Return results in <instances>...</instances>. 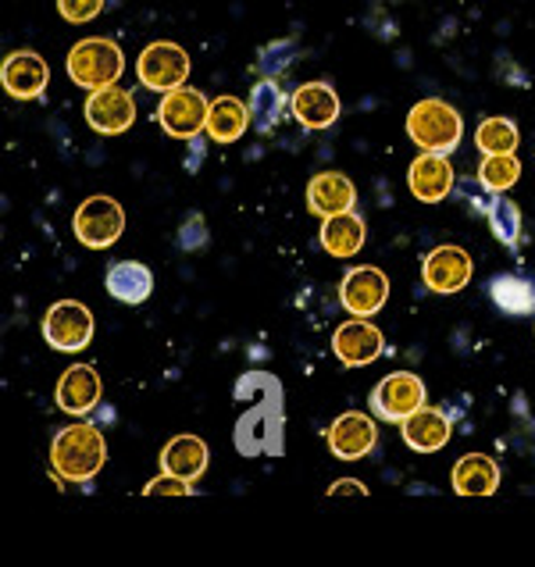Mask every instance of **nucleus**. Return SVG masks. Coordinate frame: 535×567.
<instances>
[{"label": "nucleus", "mask_w": 535, "mask_h": 567, "mask_svg": "<svg viewBox=\"0 0 535 567\" xmlns=\"http://www.w3.org/2000/svg\"><path fill=\"white\" fill-rule=\"evenodd\" d=\"M104 461H107V443L101 429L93 425H69L51 443L54 475L64 482H90L104 467Z\"/></svg>", "instance_id": "1"}, {"label": "nucleus", "mask_w": 535, "mask_h": 567, "mask_svg": "<svg viewBox=\"0 0 535 567\" xmlns=\"http://www.w3.org/2000/svg\"><path fill=\"white\" fill-rule=\"evenodd\" d=\"M408 136L429 154H450L457 151V143L464 136V118L453 104L440 101V96H429V101H418L411 107Z\"/></svg>", "instance_id": "2"}, {"label": "nucleus", "mask_w": 535, "mask_h": 567, "mask_svg": "<svg viewBox=\"0 0 535 567\" xmlns=\"http://www.w3.org/2000/svg\"><path fill=\"white\" fill-rule=\"evenodd\" d=\"M122 72H125V54L115 40L90 37V40H79L69 51V79L90 93L115 86Z\"/></svg>", "instance_id": "3"}, {"label": "nucleus", "mask_w": 535, "mask_h": 567, "mask_svg": "<svg viewBox=\"0 0 535 567\" xmlns=\"http://www.w3.org/2000/svg\"><path fill=\"white\" fill-rule=\"evenodd\" d=\"M93 315L86 303L79 300H58L51 311L43 315V339L51 350L61 353H79L93 343Z\"/></svg>", "instance_id": "4"}, {"label": "nucleus", "mask_w": 535, "mask_h": 567, "mask_svg": "<svg viewBox=\"0 0 535 567\" xmlns=\"http://www.w3.org/2000/svg\"><path fill=\"white\" fill-rule=\"evenodd\" d=\"M75 239L90 250H107L111 243H119L125 233V210L119 200L111 197H90L79 204L75 218H72Z\"/></svg>", "instance_id": "5"}, {"label": "nucleus", "mask_w": 535, "mask_h": 567, "mask_svg": "<svg viewBox=\"0 0 535 567\" xmlns=\"http://www.w3.org/2000/svg\"><path fill=\"white\" fill-rule=\"evenodd\" d=\"M136 75L147 90L172 93L178 86H186L189 79V54L178 43L157 40L151 47H143V54L136 61Z\"/></svg>", "instance_id": "6"}, {"label": "nucleus", "mask_w": 535, "mask_h": 567, "mask_svg": "<svg viewBox=\"0 0 535 567\" xmlns=\"http://www.w3.org/2000/svg\"><path fill=\"white\" fill-rule=\"evenodd\" d=\"M371 411L382 421H400L411 417L418 408H425V382H421L414 371H393L385 375L375 389H371Z\"/></svg>", "instance_id": "7"}, {"label": "nucleus", "mask_w": 535, "mask_h": 567, "mask_svg": "<svg viewBox=\"0 0 535 567\" xmlns=\"http://www.w3.org/2000/svg\"><path fill=\"white\" fill-rule=\"evenodd\" d=\"M207 111H210V101H204L200 90L178 86V90L165 93V101L157 107V122L168 136L193 140L207 125Z\"/></svg>", "instance_id": "8"}, {"label": "nucleus", "mask_w": 535, "mask_h": 567, "mask_svg": "<svg viewBox=\"0 0 535 567\" xmlns=\"http://www.w3.org/2000/svg\"><path fill=\"white\" fill-rule=\"evenodd\" d=\"M136 122V101L133 93L115 86H104V90H93L86 96V125L93 133L101 136H119L125 128H133Z\"/></svg>", "instance_id": "9"}, {"label": "nucleus", "mask_w": 535, "mask_h": 567, "mask_svg": "<svg viewBox=\"0 0 535 567\" xmlns=\"http://www.w3.org/2000/svg\"><path fill=\"white\" fill-rule=\"evenodd\" d=\"M339 300H343L347 315L353 318H371L379 315L385 300H389V279L382 268H371V265H361V268H350L347 279L339 282Z\"/></svg>", "instance_id": "10"}, {"label": "nucleus", "mask_w": 535, "mask_h": 567, "mask_svg": "<svg viewBox=\"0 0 535 567\" xmlns=\"http://www.w3.org/2000/svg\"><path fill=\"white\" fill-rule=\"evenodd\" d=\"M475 265L467 250L461 247H435L425 261H421V279L432 289V293H461V289L472 282Z\"/></svg>", "instance_id": "11"}, {"label": "nucleus", "mask_w": 535, "mask_h": 567, "mask_svg": "<svg viewBox=\"0 0 535 567\" xmlns=\"http://www.w3.org/2000/svg\"><path fill=\"white\" fill-rule=\"evenodd\" d=\"M382 350H385V339L368 318L343 321L332 336V353L339 358V364H347V368H364L375 358H382Z\"/></svg>", "instance_id": "12"}, {"label": "nucleus", "mask_w": 535, "mask_h": 567, "mask_svg": "<svg viewBox=\"0 0 535 567\" xmlns=\"http://www.w3.org/2000/svg\"><path fill=\"white\" fill-rule=\"evenodd\" d=\"M379 443V429H375V417L368 414H339L329 429V450L336 461H361L368 457L371 450Z\"/></svg>", "instance_id": "13"}, {"label": "nucleus", "mask_w": 535, "mask_h": 567, "mask_svg": "<svg viewBox=\"0 0 535 567\" xmlns=\"http://www.w3.org/2000/svg\"><path fill=\"white\" fill-rule=\"evenodd\" d=\"M101 393H104L101 375H96L90 364H72L54 389V403L64 414L83 417L96 408V403H101Z\"/></svg>", "instance_id": "14"}, {"label": "nucleus", "mask_w": 535, "mask_h": 567, "mask_svg": "<svg viewBox=\"0 0 535 567\" xmlns=\"http://www.w3.org/2000/svg\"><path fill=\"white\" fill-rule=\"evenodd\" d=\"M0 83H4L14 101H32L51 83V69H47V61L37 51H14L11 58H4Z\"/></svg>", "instance_id": "15"}, {"label": "nucleus", "mask_w": 535, "mask_h": 567, "mask_svg": "<svg viewBox=\"0 0 535 567\" xmlns=\"http://www.w3.org/2000/svg\"><path fill=\"white\" fill-rule=\"evenodd\" d=\"M408 189L414 193V200H421V204L446 200L450 189H453V168H450L446 154L421 151V157H414V165L408 172Z\"/></svg>", "instance_id": "16"}, {"label": "nucleus", "mask_w": 535, "mask_h": 567, "mask_svg": "<svg viewBox=\"0 0 535 567\" xmlns=\"http://www.w3.org/2000/svg\"><path fill=\"white\" fill-rule=\"evenodd\" d=\"M400 435L414 453H440L450 443L453 425L440 408H429L425 403V408H418L411 417L400 421Z\"/></svg>", "instance_id": "17"}, {"label": "nucleus", "mask_w": 535, "mask_h": 567, "mask_svg": "<svg viewBox=\"0 0 535 567\" xmlns=\"http://www.w3.org/2000/svg\"><path fill=\"white\" fill-rule=\"evenodd\" d=\"M353 204H357V189L343 172H318L307 183V207H311V215L332 218L343 215V210H353Z\"/></svg>", "instance_id": "18"}, {"label": "nucleus", "mask_w": 535, "mask_h": 567, "mask_svg": "<svg viewBox=\"0 0 535 567\" xmlns=\"http://www.w3.org/2000/svg\"><path fill=\"white\" fill-rule=\"evenodd\" d=\"M289 111L303 128H329L339 118V96L329 83H303L289 101Z\"/></svg>", "instance_id": "19"}, {"label": "nucleus", "mask_w": 535, "mask_h": 567, "mask_svg": "<svg viewBox=\"0 0 535 567\" xmlns=\"http://www.w3.org/2000/svg\"><path fill=\"white\" fill-rule=\"evenodd\" d=\"M500 489V464L485 453H467L453 464V493L457 496H493Z\"/></svg>", "instance_id": "20"}, {"label": "nucleus", "mask_w": 535, "mask_h": 567, "mask_svg": "<svg viewBox=\"0 0 535 567\" xmlns=\"http://www.w3.org/2000/svg\"><path fill=\"white\" fill-rule=\"evenodd\" d=\"M207 443L197 440V435H175V440L161 450V467L175 478H186V482H197L207 472Z\"/></svg>", "instance_id": "21"}, {"label": "nucleus", "mask_w": 535, "mask_h": 567, "mask_svg": "<svg viewBox=\"0 0 535 567\" xmlns=\"http://www.w3.org/2000/svg\"><path fill=\"white\" fill-rule=\"evenodd\" d=\"M107 293L122 300V303H143L151 293H154V271L147 265H140V261H119V265H111L107 268Z\"/></svg>", "instance_id": "22"}, {"label": "nucleus", "mask_w": 535, "mask_h": 567, "mask_svg": "<svg viewBox=\"0 0 535 567\" xmlns=\"http://www.w3.org/2000/svg\"><path fill=\"white\" fill-rule=\"evenodd\" d=\"M247 125H250V107L243 101H236V96H229V93L210 101L204 128L215 143H236L243 133H247Z\"/></svg>", "instance_id": "23"}, {"label": "nucleus", "mask_w": 535, "mask_h": 567, "mask_svg": "<svg viewBox=\"0 0 535 567\" xmlns=\"http://www.w3.org/2000/svg\"><path fill=\"white\" fill-rule=\"evenodd\" d=\"M364 239H368V229L353 210L332 215V218H326V225H321V250L332 257H353L364 247Z\"/></svg>", "instance_id": "24"}, {"label": "nucleus", "mask_w": 535, "mask_h": 567, "mask_svg": "<svg viewBox=\"0 0 535 567\" xmlns=\"http://www.w3.org/2000/svg\"><path fill=\"white\" fill-rule=\"evenodd\" d=\"M490 297L504 315H532L535 311V286L517 275H496L490 282Z\"/></svg>", "instance_id": "25"}, {"label": "nucleus", "mask_w": 535, "mask_h": 567, "mask_svg": "<svg viewBox=\"0 0 535 567\" xmlns=\"http://www.w3.org/2000/svg\"><path fill=\"white\" fill-rule=\"evenodd\" d=\"M517 179H522V161L517 154H485L479 168V183L490 193H507Z\"/></svg>", "instance_id": "26"}, {"label": "nucleus", "mask_w": 535, "mask_h": 567, "mask_svg": "<svg viewBox=\"0 0 535 567\" xmlns=\"http://www.w3.org/2000/svg\"><path fill=\"white\" fill-rule=\"evenodd\" d=\"M517 125L511 118H485L475 133L482 154H514L517 151Z\"/></svg>", "instance_id": "27"}, {"label": "nucleus", "mask_w": 535, "mask_h": 567, "mask_svg": "<svg viewBox=\"0 0 535 567\" xmlns=\"http://www.w3.org/2000/svg\"><path fill=\"white\" fill-rule=\"evenodd\" d=\"M250 118H254V125L261 128V133H268V128H275V122H279V115H282V90L275 86V83H257L254 90H250Z\"/></svg>", "instance_id": "28"}, {"label": "nucleus", "mask_w": 535, "mask_h": 567, "mask_svg": "<svg viewBox=\"0 0 535 567\" xmlns=\"http://www.w3.org/2000/svg\"><path fill=\"white\" fill-rule=\"evenodd\" d=\"M490 229L504 247H517V239H522V210H517L514 200L496 197L490 204Z\"/></svg>", "instance_id": "29"}, {"label": "nucleus", "mask_w": 535, "mask_h": 567, "mask_svg": "<svg viewBox=\"0 0 535 567\" xmlns=\"http://www.w3.org/2000/svg\"><path fill=\"white\" fill-rule=\"evenodd\" d=\"M58 11H61L64 22L86 25V22H93L96 14L104 11V0H58Z\"/></svg>", "instance_id": "30"}, {"label": "nucleus", "mask_w": 535, "mask_h": 567, "mask_svg": "<svg viewBox=\"0 0 535 567\" xmlns=\"http://www.w3.org/2000/svg\"><path fill=\"white\" fill-rule=\"evenodd\" d=\"M193 493V482L186 478H175V475H161L147 485V496H189Z\"/></svg>", "instance_id": "31"}, {"label": "nucleus", "mask_w": 535, "mask_h": 567, "mask_svg": "<svg viewBox=\"0 0 535 567\" xmlns=\"http://www.w3.org/2000/svg\"><path fill=\"white\" fill-rule=\"evenodd\" d=\"M343 493H357V496H368V489L357 478H343V482H336L332 489H329V496H343Z\"/></svg>", "instance_id": "32"}]
</instances>
